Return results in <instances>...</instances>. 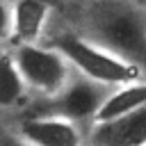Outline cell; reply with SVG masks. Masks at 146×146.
<instances>
[{
  "label": "cell",
  "instance_id": "obj_1",
  "mask_svg": "<svg viewBox=\"0 0 146 146\" xmlns=\"http://www.w3.org/2000/svg\"><path fill=\"white\" fill-rule=\"evenodd\" d=\"M73 30L130 62L146 78V5L137 0H84Z\"/></svg>",
  "mask_w": 146,
  "mask_h": 146
},
{
  "label": "cell",
  "instance_id": "obj_2",
  "mask_svg": "<svg viewBox=\"0 0 146 146\" xmlns=\"http://www.w3.org/2000/svg\"><path fill=\"white\" fill-rule=\"evenodd\" d=\"M43 41H48L50 46H55L73 66V71L107 84V87H119L132 80L144 78V73L132 66L130 62L121 59L119 55L105 50L103 46L94 43L91 39L82 36L80 32H75L73 27H59V30H48V34L43 36Z\"/></svg>",
  "mask_w": 146,
  "mask_h": 146
},
{
  "label": "cell",
  "instance_id": "obj_3",
  "mask_svg": "<svg viewBox=\"0 0 146 146\" xmlns=\"http://www.w3.org/2000/svg\"><path fill=\"white\" fill-rule=\"evenodd\" d=\"M16 66L36 100H48L64 89L73 75L68 59L48 41L34 43H9Z\"/></svg>",
  "mask_w": 146,
  "mask_h": 146
},
{
  "label": "cell",
  "instance_id": "obj_4",
  "mask_svg": "<svg viewBox=\"0 0 146 146\" xmlns=\"http://www.w3.org/2000/svg\"><path fill=\"white\" fill-rule=\"evenodd\" d=\"M112 87L107 84H100L78 71H73L71 80L64 84V89L59 94H55L52 98L48 100H36L41 110H48V112H57L66 119H73L75 123L80 125H89L98 112V107L103 105L105 96L110 94Z\"/></svg>",
  "mask_w": 146,
  "mask_h": 146
},
{
  "label": "cell",
  "instance_id": "obj_5",
  "mask_svg": "<svg viewBox=\"0 0 146 146\" xmlns=\"http://www.w3.org/2000/svg\"><path fill=\"white\" fill-rule=\"evenodd\" d=\"M84 125L57 112H23L14 123V132L30 146H84Z\"/></svg>",
  "mask_w": 146,
  "mask_h": 146
},
{
  "label": "cell",
  "instance_id": "obj_6",
  "mask_svg": "<svg viewBox=\"0 0 146 146\" xmlns=\"http://www.w3.org/2000/svg\"><path fill=\"white\" fill-rule=\"evenodd\" d=\"M146 144V105L112 119L89 123L84 146H144Z\"/></svg>",
  "mask_w": 146,
  "mask_h": 146
},
{
  "label": "cell",
  "instance_id": "obj_7",
  "mask_svg": "<svg viewBox=\"0 0 146 146\" xmlns=\"http://www.w3.org/2000/svg\"><path fill=\"white\" fill-rule=\"evenodd\" d=\"M52 5L48 0H11V41L34 43L43 41L50 30Z\"/></svg>",
  "mask_w": 146,
  "mask_h": 146
},
{
  "label": "cell",
  "instance_id": "obj_8",
  "mask_svg": "<svg viewBox=\"0 0 146 146\" xmlns=\"http://www.w3.org/2000/svg\"><path fill=\"white\" fill-rule=\"evenodd\" d=\"M32 94L16 66L9 46H0V112L25 110Z\"/></svg>",
  "mask_w": 146,
  "mask_h": 146
},
{
  "label": "cell",
  "instance_id": "obj_9",
  "mask_svg": "<svg viewBox=\"0 0 146 146\" xmlns=\"http://www.w3.org/2000/svg\"><path fill=\"white\" fill-rule=\"evenodd\" d=\"M141 105H146V78L112 87L110 94L105 96L103 105L98 107L91 123L119 119V116H123V114H128V112H132V110H137Z\"/></svg>",
  "mask_w": 146,
  "mask_h": 146
},
{
  "label": "cell",
  "instance_id": "obj_10",
  "mask_svg": "<svg viewBox=\"0 0 146 146\" xmlns=\"http://www.w3.org/2000/svg\"><path fill=\"white\" fill-rule=\"evenodd\" d=\"M11 41V0H0V46Z\"/></svg>",
  "mask_w": 146,
  "mask_h": 146
},
{
  "label": "cell",
  "instance_id": "obj_11",
  "mask_svg": "<svg viewBox=\"0 0 146 146\" xmlns=\"http://www.w3.org/2000/svg\"><path fill=\"white\" fill-rule=\"evenodd\" d=\"M0 146H30V144H25V141L11 130V132H7V135H0Z\"/></svg>",
  "mask_w": 146,
  "mask_h": 146
},
{
  "label": "cell",
  "instance_id": "obj_12",
  "mask_svg": "<svg viewBox=\"0 0 146 146\" xmlns=\"http://www.w3.org/2000/svg\"><path fill=\"white\" fill-rule=\"evenodd\" d=\"M137 2H141V5H146V0H137Z\"/></svg>",
  "mask_w": 146,
  "mask_h": 146
},
{
  "label": "cell",
  "instance_id": "obj_13",
  "mask_svg": "<svg viewBox=\"0 0 146 146\" xmlns=\"http://www.w3.org/2000/svg\"><path fill=\"white\" fill-rule=\"evenodd\" d=\"M144 146H146V144H144Z\"/></svg>",
  "mask_w": 146,
  "mask_h": 146
}]
</instances>
